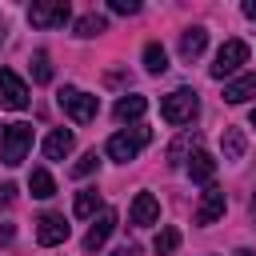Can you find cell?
<instances>
[{
	"instance_id": "cell-1",
	"label": "cell",
	"mask_w": 256,
	"mask_h": 256,
	"mask_svg": "<svg viewBox=\"0 0 256 256\" xmlns=\"http://www.w3.org/2000/svg\"><path fill=\"white\" fill-rule=\"evenodd\" d=\"M196 112H200V96L192 92V88H176V92H168L164 100H160V116L168 120V124H192L196 120Z\"/></svg>"
},
{
	"instance_id": "cell-2",
	"label": "cell",
	"mask_w": 256,
	"mask_h": 256,
	"mask_svg": "<svg viewBox=\"0 0 256 256\" xmlns=\"http://www.w3.org/2000/svg\"><path fill=\"white\" fill-rule=\"evenodd\" d=\"M148 140H152V132L148 128H124V132H112L108 136V156L116 160V164H128V160H136L144 148H148Z\"/></svg>"
},
{
	"instance_id": "cell-3",
	"label": "cell",
	"mask_w": 256,
	"mask_h": 256,
	"mask_svg": "<svg viewBox=\"0 0 256 256\" xmlns=\"http://www.w3.org/2000/svg\"><path fill=\"white\" fill-rule=\"evenodd\" d=\"M56 100H60V108L68 112L72 124H92L96 112H100V100H96L92 92H84V88H60Z\"/></svg>"
},
{
	"instance_id": "cell-4",
	"label": "cell",
	"mask_w": 256,
	"mask_h": 256,
	"mask_svg": "<svg viewBox=\"0 0 256 256\" xmlns=\"http://www.w3.org/2000/svg\"><path fill=\"white\" fill-rule=\"evenodd\" d=\"M28 148H32V124H8L4 132H0V160L8 164V168H16L24 156H28Z\"/></svg>"
},
{
	"instance_id": "cell-5",
	"label": "cell",
	"mask_w": 256,
	"mask_h": 256,
	"mask_svg": "<svg viewBox=\"0 0 256 256\" xmlns=\"http://www.w3.org/2000/svg\"><path fill=\"white\" fill-rule=\"evenodd\" d=\"M68 20H72L68 0H44V4H32L28 8V24L32 28H64Z\"/></svg>"
},
{
	"instance_id": "cell-6",
	"label": "cell",
	"mask_w": 256,
	"mask_h": 256,
	"mask_svg": "<svg viewBox=\"0 0 256 256\" xmlns=\"http://www.w3.org/2000/svg\"><path fill=\"white\" fill-rule=\"evenodd\" d=\"M244 60H248V44H244V40H224L208 72H212V80H224V76H232Z\"/></svg>"
},
{
	"instance_id": "cell-7",
	"label": "cell",
	"mask_w": 256,
	"mask_h": 256,
	"mask_svg": "<svg viewBox=\"0 0 256 256\" xmlns=\"http://www.w3.org/2000/svg\"><path fill=\"white\" fill-rule=\"evenodd\" d=\"M32 100L28 84L12 72V68H0V108H12V112H24Z\"/></svg>"
},
{
	"instance_id": "cell-8",
	"label": "cell",
	"mask_w": 256,
	"mask_h": 256,
	"mask_svg": "<svg viewBox=\"0 0 256 256\" xmlns=\"http://www.w3.org/2000/svg\"><path fill=\"white\" fill-rule=\"evenodd\" d=\"M36 240H40L44 248L64 244V240H68V220H64L60 212H44V216L36 220Z\"/></svg>"
},
{
	"instance_id": "cell-9",
	"label": "cell",
	"mask_w": 256,
	"mask_h": 256,
	"mask_svg": "<svg viewBox=\"0 0 256 256\" xmlns=\"http://www.w3.org/2000/svg\"><path fill=\"white\" fill-rule=\"evenodd\" d=\"M128 220H132L136 228L160 224V200H156L152 192H136V200H132V208H128Z\"/></svg>"
},
{
	"instance_id": "cell-10",
	"label": "cell",
	"mask_w": 256,
	"mask_h": 256,
	"mask_svg": "<svg viewBox=\"0 0 256 256\" xmlns=\"http://www.w3.org/2000/svg\"><path fill=\"white\" fill-rule=\"evenodd\" d=\"M112 228H116V208H100V216H92V228H88V236H84V248H88V252L104 248L108 236H112Z\"/></svg>"
},
{
	"instance_id": "cell-11",
	"label": "cell",
	"mask_w": 256,
	"mask_h": 256,
	"mask_svg": "<svg viewBox=\"0 0 256 256\" xmlns=\"http://www.w3.org/2000/svg\"><path fill=\"white\" fill-rule=\"evenodd\" d=\"M224 208H228V200H224V192L220 188H204V200L196 204V224H216L220 216H224Z\"/></svg>"
},
{
	"instance_id": "cell-12",
	"label": "cell",
	"mask_w": 256,
	"mask_h": 256,
	"mask_svg": "<svg viewBox=\"0 0 256 256\" xmlns=\"http://www.w3.org/2000/svg\"><path fill=\"white\" fill-rule=\"evenodd\" d=\"M72 148H76L72 128H52V132L44 136V156H48V160H64Z\"/></svg>"
},
{
	"instance_id": "cell-13",
	"label": "cell",
	"mask_w": 256,
	"mask_h": 256,
	"mask_svg": "<svg viewBox=\"0 0 256 256\" xmlns=\"http://www.w3.org/2000/svg\"><path fill=\"white\" fill-rule=\"evenodd\" d=\"M224 100H228V104H244V100H256V72L228 80V84H224Z\"/></svg>"
},
{
	"instance_id": "cell-14",
	"label": "cell",
	"mask_w": 256,
	"mask_h": 256,
	"mask_svg": "<svg viewBox=\"0 0 256 256\" xmlns=\"http://www.w3.org/2000/svg\"><path fill=\"white\" fill-rule=\"evenodd\" d=\"M204 44H208V32H204L200 24H192V28L180 32V56H184V60H196V56L204 52Z\"/></svg>"
},
{
	"instance_id": "cell-15",
	"label": "cell",
	"mask_w": 256,
	"mask_h": 256,
	"mask_svg": "<svg viewBox=\"0 0 256 256\" xmlns=\"http://www.w3.org/2000/svg\"><path fill=\"white\" fill-rule=\"evenodd\" d=\"M188 176L196 180V184H212V176H216V160L208 156V152H192V160H188Z\"/></svg>"
},
{
	"instance_id": "cell-16",
	"label": "cell",
	"mask_w": 256,
	"mask_h": 256,
	"mask_svg": "<svg viewBox=\"0 0 256 256\" xmlns=\"http://www.w3.org/2000/svg\"><path fill=\"white\" fill-rule=\"evenodd\" d=\"M144 112H148V100H144V96H136V92L116 100V120H120V124H128V120H140Z\"/></svg>"
},
{
	"instance_id": "cell-17",
	"label": "cell",
	"mask_w": 256,
	"mask_h": 256,
	"mask_svg": "<svg viewBox=\"0 0 256 256\" xmlns=\"http://www.w3.org/2000/svg\"><path fill=\"white\" fill-rule=\"evenodd\" d=\"M192 152H200V136H196V132H184V136L168 148V164H172V168H180V164H184V156H192Z\"/></svg>"
},
{
	"instance_id": "cell-18",
	"label": "cell",
	"mask_w": 256,
	"mask_h": 256,
	"mask_svg": "<svg viewBox=\"0 0 256 256\" xmlns=\"http://www.w3.org/2000/svg\"><path fill=\"white\" fill-rule=\"evenodd\" d=\"M28 188H32V196H36V200H52V196H56V180H52V172H48V168H32Z\"/></svg>"
},
{
	"instance_id": "cell-19",
	"label": "cell",
	"mask_w": 256,
	"mask_h": 256,
	"mask_svg": "<svg viewBox=\"0 0 256 256\" xmlns=\"http://www.w3.org/2000/svg\"><path fill=\"white\" fill-rule=\"evenodd\" d=\"M100 32H108V20H104V16L88 12V16L76 20V36H80V40H92V36H100Z\"/></svg>"
},
{
	"instance_id": "cell-20",
	"label": "cell",
	"mask_w": 256,
	"mask_h": 256,
	"mask_svg": "<svg viewBox=\"0 0 256 256\" xmlns=\"http://www.w3.org/2000/svg\"><path fill=\"white\" fill-rule=\"evenodd\" d=\"M144 68H148L152 76H160V72L168 68V52H164L156 40H152V44H144Z\"/></svg>"
},
{
	"instance_id": "cell-21",
	"label": "cell",
	"mask_w": 256,
	"mask_h": 256,
	"mask_svg": "<svg viewBox=\"0 0 256 256\" xmlns=\"http://www.w3.org/2000/svg\"><path fill=\"white\" fill-rule=\"evenodd\" d=\"M96 204H100L96 188H80V192H76V204H72V212H76L80 220H88V216H96Z\"/></svg>"
},
{
	"instance_id": "cell-22",
	"label": "cell",
	"mask_w": 256,
	"mask_h": 256,
	"mask_svg": "<svg viewBox=\"0 0 256 256\" xmlns=\"http://www.w3.org/2000/svg\"><path fill=\"white\" fill-rule=\"evenodd\" d=\"M224 160H240L244 156V132L240 128H224Z\"/></svg>"
},
{
	"instance_id": "cell-23",
	"label": "cell",
	"mask_w": 256,
	"mask_h": 256,
	"mask_svg": "<svg viewBox=\"0 0 256 256\" xmlns=\"http://www.w3.org/2000/svg\"><path fill=\"white\" fill-rule=\"evenodd\" d=\"M152 248H156V256L176 252V248H180V232H176V228H160V232H156V240H152Z\"/></svg>"
},
{
	"instance_id": "cell-24",
	"label": "cell",
	"mask_w": 256,
	"mask_h": 256,
	"mask_svg": "<svg viewBox=\"0 0 256 256\" xmlns=\"http://www.w3.org/2000/svg\"><path fill=\"white\" fill-rule=\"evenodd\" d=\"M32 80H36V84H48V80H52V64H48V52H36V56H32Z\"/></svg>"
},
{
	"instance_id": "cell-25",
	"label": "cell",
	"mask_w": 256,
	"mask_h": 256,
	"mask_svg": "<svg viewBox=\"0 0 256 256\" xmlns=\"http://www.w3.org/2000/svg\"><path fill=\"white\" fill-rule=\"evenodd\" d=\"M96 164H100V156H96V152H84V156L72 164V176H92V172H96Z\"/></svg>"
},
{
	"instance_id": "cell-26",
	"label": "cell",
	"mask_w": 256,
	"mask_h": 256,
	"mask_svg": "<svg viewBox=\"0 0 256 256\" xmlns=\"http://www.w3.org/2000/svg\"><path fill=\"white\" fill-rule=\"evenodd\" d=\"M108 8H112V12H120V16H136V12H140V4H136V0H112Z\"/></svg>"
},
{
	"instance_id": "cell-27",
	"label": "cell",
	"mask_w": 256,
	"mask_h": 256,
	"mask_svg": "<svg viewBox=\"0 0 256 256\" xmlns=\"http://www.w3.org/2000/svg\"><path fill=\"white\" fill-rule=\"evenodd\" d=\"M12 196H16V184H0V208H8Z\"/></svg>"
},
{
	"instance_id": "cell-28",
	"label": "cell",
	"mask_w": 256,
	"mask_h": 256,
	"mask_svg": "<svg viewBox=\"0 0 256 256\" xmlns=\"http://www.w3.org/2000/svg\"><path fill=\"white\" fill-rule=\"evenodd\" d=\"M240 12H244L248 20H256V0H244V4H240Z\"/></svg>"
},
{
	"instance_id": "cell-29",
	"label": "cell",
	"mask_w": 256,
	"mask_h": 256,
	"mask_svg": "<svg viewBox=\"0 0 256 256\" xmlns=\"http://www.w3.org/2000/svg\"><path fill=\"white\" fill-rule=\"evenodd\" d=\"M108 256H136V248H132V244H124V248H112Z\"/></svg>"
},
{
	"instance_id": "cell-30",
	"label": "cell",
	"mask_w": 256,
	"mask_h": 256,
	"mask_svg": "<svg viewBox=\"0 0 256 256\" xmlns=\"http://www.w3.org/2000/svg\"><path fill=\"white\" fill-rule=\"evenodd\" d=\"M248 212H252V220H256V192H252V204H248Z\"/></svg>"
},
{
	"instance_id": "cell-31",
	"label": "cell",
	"mask_w": 256,
	"mask_h": 256,
	"mask_svg": "<svg viewBox=\"0 0 256 256\" xmlns=\"http://www.w3.org/2000/svg\"><path fill=\"white\" fill-rule=\"evenodd\" d=\"M248 120H252V128H256V108H252V116H248Z\"/></svg>"
},
{
	"instance_id": "cell-32",
	"label": "cell",
	"mask_w": 256,
	"mask_h": 256,
	"mask_svg": "<svg viewBox=\"0 0 256 256\" xmlns=\"http://www.w3.org/2000/svg\"><path fill=\"white\" fill-rule=\"evenodd\" d=\"M0 44H4V20H0Z\"/></svg>"
}]
</instances>
